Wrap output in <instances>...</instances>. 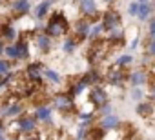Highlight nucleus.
<instances>
[{"label": "nucleus", "mask_w": 155, "mask_h": 140, "mask_svg": "<svg viewBox=\"0 0 155 140\" xmlns=\"http://www.w3.org/2000/svg\"><path fill=\"white\" fill-rule=\"evenodd\" d=\"M69 29V24H68V18L62 15V13H53L51 18L48 20L46 24V29L44 33H48L49 37H64Z\"/></svg>", "instance_id": "1"}, {"label": "nucleus", "mask_w": 155, "mask_h": 140, "mask_svg": "<svg viewBox=\"0 0 155 140\" xmlns=\"http://www.w3.org/2000/svg\"><path fill=\"white\" fill-rule=\"evenodd\" d=\"M124 69H126V67H122V65H119V64L111 65V67L108 69V73H106V80H108L111 86H122L126 80H130V75H126Z\"/></svg>", "instance_id": "2"}, {"label": "nucleus", "mask_w": 155, "mask_h": 140, "mask_svg": "<svg viewBox=\"0 0 155 140\" xmlns=\"http://www.w3.org/2000/svg\"><path fill=\"white\" fill-rule=\"evenodd\" d=\"M90 100H91V104L95 106V107H104V106H108V102H110V97H108V93L101 88V86H93L91 88V91H90Z\"/></svg>", "instance_id": "3"}, {"label": "nucleus", "mask_w": 155, "mask_h": 140, "mask_svg": "<svg viewBox=\"0 0 155 140\" xmlns=\"http://www.w3.org/2000/svg\"><path fill=\"white\" fill-rule=\"evenodd\" d=\"M102 24H104V29L106 31H113V29H117L119 26H120V15L117 13V11H106L104 15H102Z\"/></svg>", "instance_id": "4"}, {"label": "nucleus", "mask_w": 155, "mask_h": 140, "mask_svg": "<svg viewBox=\"0 0 155 140\" xmlns=\"http://www.w3.org/2000/svg\"><path fill=\"white\" fill-rule=\"evenodd\" d=\"M44 71L46 69H42L40 64H29L28 69H26V77H28V80L31 84H38L42 80V77H44Z\"/></svg>", "instance_id": "5"}, {"label": "nucleus", "mask_w": 155, "mask_h": 140, "mask_svg": "<svg viewBox=\"0 0 155 140\" xmlns=\"http://www.w3.org/2000/svg\"><path fill=\"white\" fill-rule=\"evenodd\" d=\"M53 104H55V107L60 109V111H69V109L73 107L71 95H68V93H57V95L53 97Z\"/></svg>", "instance_id": "6"}, {"label": "nucleus", "mask_w": 155, "mask_h": 140, "mask_svg": "<svg viewBox=\"0 0 155 140\" xmlns=\"http://www.w3.org/2000/svg\"><path fill=\"white\" fill-rule=\"evenodd\" d=\"M90 27H91V26H90L88 20H84V18L77 20V22H75V38L79 40V42L86 40L88 35H90Z\"/></svg>", "instance_id": "7"}, {"label": "nucleus", "mask_w": 155, "mask_h": 140, "mask_svg": "<svg viewBox=\"0 0 155 140\" xmlns=\"http://www.w3.org/2000/svg\"><path fill=\"white\" fill-rule=\"evenodd\" d=\"M17 124H18L20 133H33L37 127V118L35 116H20L17 120Z\"/></svg>", "instance_id": "8"}, {"label": "nucleus", "mask_w": 155, "mask_h": 140, "mask_svg": "<svg viewBox=\"0 0 155 140\" xmlns=\"http://www.w3.org/2000/svg\"><path fill=\"white\" fill-rule=\"evenodd\" d=\"M35 44L42 53H48L51 49V37L48 33H38V35H35Z\"/></svg>", "instance_id": "9"}, {"label": "nucleus", "mask_w": 155, "mask_h": 140, "mask_svg": "<svg viewBox=\"0 0 155 140\" xmlns=\"http://www.w3.org/2000/svg\"><path fill=\"white\" fill-rule=\"evenodd\" d=\"M22 104L20 102H13V104H9V106H6L4 109H2V115H4V118H13V116H18L20 113H22Z\"/></svg>", "instance_id": "10"}, {"label": "nucleus", "mask_w": 155, "mask_h": 140, "mask_svg": "<svg viewBox=\"0 0 155 140\" xmlns=\"http://www.w3.org/2000/svg\"><path fill=\"white\" fill-rule=\"evenodd\" d=\"M79 8H81V11L86 17H95L97 15V4H95V0H81Z\"/></svg>", "instance_id": "11"}, {"label": "nucleus", "mask_w": 155, "mask_h": 140, "mask_svg": "<svg viewBox=\"0 0 155 140\" xmlns=\"http://www.w3.org/2000/svg\"><path fill=\"white\" fill-rule=\"evenodd\" d=\"M146 82H148V77H146V73L142 71V69H139V71H133V73L130 75V84L135 86V88H140V86L146 84Z\"/></svg>", "instance_id": "12"}, {"label": "nucleus", "mask_w": 155, "mask_h": 140, "mask_svg": "<svg viewBox=\"0 0 155 140\" xmlns=\"http://www.w3.org/2000/svg\"><path fill=\"white\" fill-rule=\"evenodd\" d=\"M153 8L150 2H139V11H137V18L139 20H148L150 15H151Z\"/></svg>", "instance_id": "13"}, {"label": "nucleus", "mask_w": 155, "mask_h": 140, "mask_svg": "<svg viewBox=\"0 0 155 140\" xmlns=\"http://www.w3.org/2000/svg\"><path fill=\"white\" fill-rule=\"evenodd\" d=\"M35 118L40 122H49L51 120V109L48 106H38L35 109Z\"/></svg>", "instance_id": "14"}, {"label": "nucleus", "mask_w": 155, "mask_h": 140, "mask_svg": "<svg viewBox=\"0 0 155 140\" xmlns=\"http://www.w3.org/2000/svg\"><path fill=\"white\" fill-rule=\"evenodd\" d=\"M119 118L115 116V115H106L102 120H101V127L102 129H115V127H119Z\"/></svg>", "instance_id": "15"}, {"label": "nucleus", "mask_w": 155, "mask_h": 140, "mask_svg": "<svg viewBox=\"0 0 155 140\" xmlns=\"http://www.w3.org/2000/svg\"><path fill=\"white\" fill-rule=\"evenodd\" d=\"M49 8H51V0H44V2H40V4L37 6V9H35V18H37V20L44 18V17L48 15Z\"/></svg>", "instance_id": "16"}, {"label": "nucleus", "mask_w": 155, "mask_h": 140, "mask_svg": "<svg viewBox=\"0 0 155 140\" xmlns=\"http://www.w3.org/2000/svg\"><path fill=\"white\" fill-rule=\"evenodd\" d=\"M29 0H15L13 2V9H15V13H18V15H26L28 11H29Z\"/></svg>", "instance_id": "17"}, {"label": "nucleus", "mask_w": 155, "mask_h": 140, "mask_svg": "<svg viewBox=\"0 0 155 140\" xmlns=\"http://www.w3.org/2000/svg\"><path fill=\"white\" fill-rule=\"evenodd\" d=\"M135 111H137L142 118H148V116H151V115H153V106H151V104H148V102H142V104H139V106L135 107Z\"/></svg>", "instance_id": "18"}, {"label": "nucleus", "mask_w": 155, "mask_h": 140, "mask_svg": "<svg viewBox=\"0 0 155 140\" xmlns=\"http://www.w3.org/2000/svg\"><path fill=\"white\" fill-rule=\"evenodd\" d=\"M102 31H106V29H104V24H102V22H99V24H95V26H91V27H90V35H88V38L95 42V40H99V38H101V33H102Z\"/></svg>", "instance_id": "19"}, {"label": "nucleus", "mask_w": 155, "mask_h": 140, "mask_svg": "<svg viewBox=\"0 0 155 140\" xmlns=\"http://www.w3.org/2000/svg\"><path fill=\"white\" fill-rule=\"evenodd\" d=\"M15 38H17V29L11 27V26H2V40L11 42V40H15Z\"/></svg>", "instance_id": "20"}, {"label": "nucleus", "mask_w": 155, "mask_h": 140, "mask_svg": "<svg viewBox=\"0 0 155 140\" xmlns=\"http://www.w3.org/2000/svg\"><path fill=\"white\" fill-rule=\"evenodd\" d=\"M17 46H18V58H28L29 56V44H28V40L20 38Z\"/></svg>", "instance_id": "21"}, {"label": "nucleus", "mask_w": 155, "mask_h": 140, "mask_svg": "<svg viewBox=\"0 0 155 140\" xmlns=\"http://www.w3.org/2000/svg\"><path fill=\"white\" fill-rule=\"evenodd\" d=\"M104 131L106 129H102V127H93V129H90L88 131V136H86V140H102L104 138Z\"/></svg>", "instance_id": "22"}, {"label": "nucleus", "mask_w": 155, "mask_h": 140, "mask_svg": "<svg viewBox=\"0 0 155 140\" xmlns=\"http://www.w3.org/2000/svg\"><path fill=\"white\" fill-rule=\"evenodd\" d=\"M108 40H110V44H120V42H124V33L119 29H113V31H110Z\"/></svg>", "instance_id": "23"}, {"label": "nucleus", "mask_w": 155, "mask_h": 140, "mask_svg": "<svg viewBox=\"0 0 155 140\" xmlns=\"http://www.w3.org/2000/svg\"><path fill=\"white\" fill-rule=\"evenodd\" d=\"M4 55H6L8 58H11V60H17V58H18V46H17V44H8Z\"/></svg>", "instance_id": "24"}, {"label": "nucleus", "mask_w": 155, "mask_h": 140, "mask_svg": "<svg viewBox=\"0 0 155 140\" xmlns=\"http://www.w3.org/2000/svg\"><path fill=\"white\" fill-rule=\"evenodd\" d=\"M86 88H88V84H86L84 80H79V82L75 84V86H71V89H69V95H82Z\"/></svg>", "instance_id": "25"}, {"label": "nucleus", "mask_w": 155, "mask_h": 140, "mask_svg": "<svg viewBox=\"0 0 155 140\" xmlns=\"http://www.w3.org/2000/svg\"><path fill=\"white\" fill-rule=\"evenodd\" d=\"M77 38H66L64 40V44H62V49L66 51V53H73L75 51V47H77Z\"/></svg>", "instance_id": "26"}, {"label": "nucleus", "mask_w": 155, "mask_h": 140, "mask_svg": "<svg viewBox=\"0 0 155 140\" xmlns=\"http://www.w3.org/2000/svg\"><path fill=\"white\" fill-rule=\"evenodd\" d=\"M44 77H46L49 82H53V84H60V75H58L57 71H53V69H46V71H44Z\"/></svg>", "instance_id": "27"}, {"label": "nucleus", "mask_w": 155, "mask_h": 140, "mask_svg": "<svg viewBox=\"0 0 155 140\" xmlns=\"http://www.w3.org/2000/svg\"><path fill=\"white\" fill-rule=\"evenodd\" d=\"M9 73H11V62L0 60V78L6 77V75H9Z\"/></svg>", "instance_id": "28"}, {"label": "nucleus", "mask_w": 155, "mask_h": 140, "mask_svg": "<svg viewBox=\"0 0 155 140\" xmlns=\"http://www.w3.org/2000/svg\"><path fill=\"white\" fill-rule=\"evenodd\" d=\"M131 62H133L131 55H120V56L117 58V64H119V65H122V67H128Z\"/></svg>", "instance_id": "29"}, {"label": "nucleus", "mask_w": 155, "mask_h": 140, "mask_svg": "<svg viewBox=\"0 0 155 140\" xmlns=\"http://www.w3.org/2000/svg\"><path fill=\"white\" fill-rule=\"evenodd\" d=\"M137 11H139V2H131L130 8H128V13H130L131 17H137Z\"/></svg>", "instance_id": "30"}, {"label": "nucleus", "mask_w": 155, "mask_h": 140, "mask_svg": "<svg viewBox=\"0 0 155 140\" xmlns=\"http://www.w3.org/2000/svg\"><path fill=\"white\" fill-rule=\"evenodd\" d=\"M148 55L150 56H155V37L150 38V42H148Z\"/></svg>", "instance_id": "31"}, {"label": "nucleus", "mask_w": 155, "mask_h": 140, "mask_svg": "<svg viewBox=\"0 0 155 140\" xmlns=\"http://www.w3.org/2000/svg\"><path fill=\"white\" fill-rule=\"evenodd\" d=\"M142 95H144V93H142V89H140V88H135V89H133V93H131L133 100H139V98H142Z\"/></svg>", "instance_id": "32"}, {"label": "nucleus", "mask_w": 155, "mask_h": 140, "mask_svg": "<svg viewBox=\"0 0 155 140\" xmlns=\"http://www.w3.org/2000/svg\"><path fill=\"white\" fill-rule=\"evenodd\" d=\"M155 37V17L150 20V38H153Z\"/></svg>", "instance_id": "33"}, {"label": "nucleus", "mask_w": 155, "mask_h": 140, "mask_svg": "<svg viewBox=\"0 0 155 140\" xmlns=\"http://www.w3.org/2000/svg\"><path fill=\"white\" fill-rule=\"evenodd\" d=\"M22 140H40V138H38V135H35V133H29V135H26Z\"/></svg>", "instance_id": "34"}, {"label": "nucleus", "mask_w": 155, "mask_h": 140, "mask_svg": "<svg viewBox=\"0 0 155 140\" xmlns=\"http://www.w3.org/2000/svg\"><path fill=\"white\" fill-rule=\"evenodd\" d=\"M101 111H102L104 116H106V115H111V106H104V107H101Z\"/></svg>", "instance_id": "35"}, {"label": "nucleus", "mask_w": 155, "mask_h": 140, "mask_svg": "<svg viewBox=\"0 0 155 140\" xmlns=\"http://www.w3.org/2000/svg\"><path fill=\"white\" fill-rule=\"evenodd\" d=\"M150 97H151V100L155 102V82L151 84V88H150Z\"/></svg>", "instance_id": "36"}, {"label": "nucleus", "mask_w": 155, "mask_h": 140, "mask_svg": "<svg viewBox=\"0 0 155 140\" xmlns=\"http://www.w3.org/2000/svg\"><path fill=\"white\" fill-rule=\"evenodd\" d=\"M4 51H6V44H4V40H0V56L4 55Z\"/></svg>", "instance_id": "37"}, {"label": "nucleus", "mask_w": 155, "mask_h": 140, "mask_svg": "<svg viewBox=\"0 0 155 140\" xmlns=\"http://www.w3.org/2000/svg\"><path fill=\"white\" fill-rule=\"evenodd\" d=\"M131 140H140V138H137V136H135V138H131Z\"/></svg>", "instance_id": "38"}, {"label": "nucleus", "mask_w": 155, "mask_h": 140, "mask_svg": "<svg viewBox=\"0 0 155 140\" xmlns=\"http://www.w3.org/2000/svg\"><path fill=\"white\" fill-rule=\"evenodd\" d=\"M139 2H148V0H139Z\"/></svg>", "instance_id": "39"}, {"label": "nucleus", "mask_w": 155, "mask_h": 140, "mask_svg": "<svg viewBox=\"0 0 155 140\" xmlns=\"http://www.w3.org/2000/svg\"><path fill=\"white\" fill-rule=\"evenodd\" d=\"M0 31H2V27H0Z\"/></svg>", "instance_id": "40"}]
</instances>
